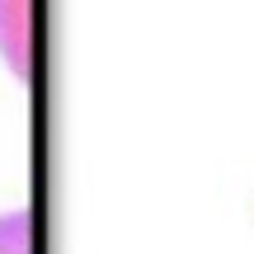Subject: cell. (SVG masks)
<instances>
[{
  "label": "cell",
  "instance_id": "6da1fadb",
  "mask_svg": "<svg viewBox=\"0 0 254 254\" xmlns=\"http://www.w3.org/2000/svg\"><path fill=\"white\" fill-rule=\"evenodd\" d=\"M24 212L0 217V254H28V236H24Z\"/></svg>",
  "mask_w": 254,
  "mask_h": 254
}]
</instances>
